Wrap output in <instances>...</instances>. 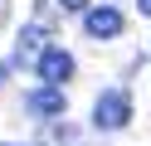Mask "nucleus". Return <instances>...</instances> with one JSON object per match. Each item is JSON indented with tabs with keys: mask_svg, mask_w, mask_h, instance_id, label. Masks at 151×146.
Here are the masks:
<instances>
[{
	"mask_svg": "<svg viewBox=\"0 0 151 146\" xmlns=\"http://www.w3.org/2000/svg\"><path fill=\"white\" fill-rule=\"evenodd\" d=\"M127 122H132V97L122 88H102L98 102H93V127L98 132H122Z\"/></svg>",
	"mask_w": 151,
	"mask_h": 146,
	"instance_id": "1",
	"label": "nucleus"
},
{
	"mask_svg": "<svg viewBox=\"0 0 151 146\" xmlns=\"http://www.w3.org/2000/svg\"><path fill=\"white\" fill-rule=\"evenodd\" d=\"M63 107H68V97H63V83H39L24 93V112L39 117V122H54V117H63Z\"/></svg>",
	"mask_w": 151,
	"mask_h": 146,
	"instance_id": "2",
	"label": "nucleus"
},
{
	"mask_svg": "<svg viewBox=\"0 0 151 146\" xmlns=\"http://www.w3.org/2000/svg\"><path fill=\"white\" fill-rule=\"evenodd\" d=\"M122 24H127V19H122V10H117V5H107V0L83 10V34H88V39H117V34H122Z\"/></svg>",
	"mask_w": 151,
	"mask_h": 146,
	"instance_id": "3",
	"label": "nucleus"
},
{
	"mask_svg": "<svg viewBox=\"0 0 151 146\" xmlns=\"http://www.w3.org/2000/svg\"><path fill=\"white\" fill-rule=\"evenodd\" d=\"M34 73H39V83H68L73 78V54L63 44H49L39 58H34Z\"/></svg>",
	"mask_w": 151,
	"mask_h": 146,
	"instance_id": "4",
	"label": "nucleus"
},
{
	"mask_svg": "<svg viewBox=\"0 0 151 146\" xmlns=\"http://www.w3.org/2000/svg\"><path fill=\"white\" fill-rule=\"evenodd\" d=\"M44 49H49V29H44V19H29L20 29V44H15V63H34Z\"/></svg>",
	"mask_w": 151,
	"mask_h": 146,
	"instance_id": "5",
	"label": "nucleus"
},
{
	"mask_svg": "<svg viewBox=\"0 0 151 146\" xmlns=\"http://www.w3.org/2000/svg\"><path fill=\"white\" fill-rule=\"evenodd\" d=\"M54 5L68 10V15H83V10H88V0H54Z\"/></svg>",
	"mask_w": 151,
	"mask_h": 146,
	"instance_id": "6",
	"label": "nucleus"
},
{
	"mask_svg": "<svg viewBox=\"0 0 151 146\" xmlns=\"http://www.w3.org/2000/svg\"><path fill=\"white\" fill-rule=\"evenodd\" d=\"M137 10H141V15H151V0H137Z\"/></svg>",
	"mask_w": 151,
	"mask_h": 146,
	"instance_id": "7",
	"label": "nucleus"
}]
</instances>
